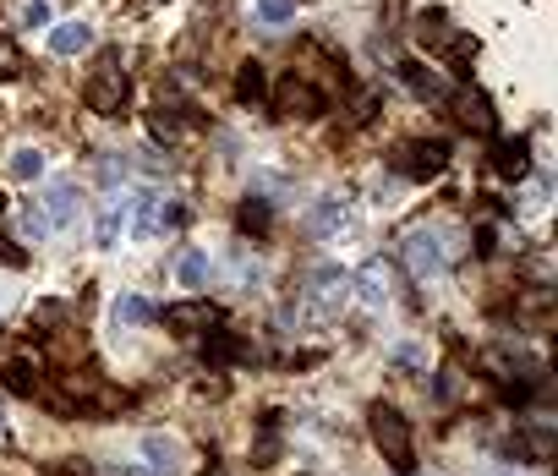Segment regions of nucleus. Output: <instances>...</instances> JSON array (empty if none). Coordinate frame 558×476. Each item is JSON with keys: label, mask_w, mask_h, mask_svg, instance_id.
Returning a JSON list of instances; mask_svg holds the SVG:
<instances>
[{"label": "nucleus", "mask_w": 558, "mask_h": 476, "mask_svg": "<svg viewBox=\"0 0 558 476\" xmlns=\"http://www.w3.org/2000/svg\"><path fill=\"white\" fill-rule=\"evenodd\" d=\"M143 455H148V466H154L159 476H181V444H176V438L148 433L143 438Z\"/></svg>", "instance_id": "obj_17"}, {"label": "nucleus", "mask_w": 558, "mask_h": 476, "mask_svg": "<svg viewBox=\"0 0 558 476\" xmlns=\"http://www.w3.org/2000/svg\"><path fill=\"white\" fill-rule=\"evenodd\" d=\"M154 318H165V329H176V334H208L219 323V312H214V301H170L165 312H154Z\"/></svg>", "instance_id": "obj_9"}, {"label": "nucleus", "mask_w": 558, "mask_h": 476, "mask_svg": "<svg viewBox=\"0 0 558 476\" xmlns=\"http://www.w3.org/2000/svg\"><path fill=\"white\" fill-rule=\"evenodd\" d=\"M176 219H181V208H170L165 192H137L132 197V225H126V230H132L137 241H154L159 230L176 225Z\"/></svg>", "instance_id": "obj_7"}, {"label": "nucleus", "mask_w": 558, "mask_h": 476, "mask_svg": "<svg viewBox=\"0 0 558 476\" xmlns=\"http://www.w3.org/2000/svg\"><path fill=\"white\" fill-rule=\"evenodd\" d=\"M236 230H241V236H269V230H274L269 197H247V203L236 208Z\"/></svg>", "instance_id": "obj_18"}, {"label": "nucleus", "mask_w": 558, "mask_h": 476, "mask_svg": "<svg viewBox=\"0 0 558 476\" xmlns=\"http://www.w3.org/2000/svg\"><path fill=\"white\" fill-rule=\"evenodd\" d=\"M176 274H181V285H186V290H197V285L208 280V258H203V252H186Z\"/></svg>", "instance_id": "obj_28"}, {"label": "nucleus", "mask_w": 558, "mask_h": 476, "mask_svg": "<svg viewBox=\"0 0 558 476\" xmlns=\"http://www.w3.org/2000/svg\"><path fill=\"white\" fill-rule=\"evenodd\" d=\"M11 181H39L44 176V154L39 148H11Z\"/></svg>", "instance_id": "obj_22"}, {"label": "nucleus", "mask_w": 558, "mask_h": 476, "mask_svg": "<svg viewBox=\"0 0 558 476\" xmlns=\"http://www.w3.org/2000/svg\"><path fill=\"white\" fill-rule=\"evenodd\" d=\"M110 318L121 323V329H143V323H154V307H148V301L137 296V290H126V296H115Z\"/></svg>", "instance_id": "obj_19"}, {"label": "nucleus", "mask_w": 558, "mask_h": 476, "mask_svg": "<svg viewBox=\"0 0 558 476\" xmlns=\"http://www.w3.org/2000/svg\"><path fill=\"white\" fill-rule=\"evenodd\" d=\"M50 50L55 55H83V50H93V28H88V22H55V28H50Z\"/></svg>", "instance_id": "obj_14"}, {"label": "nucleus", "mask_w": 558, "mask_h": 476, "mask_svg": "<svg viewBox=\"0 0 558 476\" xmlns=\"http://www.w3.org/2000/svg\"><path fill=\"white\" fill-rule=\"evenodd\" d=\"M22 230H28V241H44V236H55V225H50V214H44V203L33 197L28 208H22Z\"/></svg>", "instance_id": "obj_26"}, {"label": "nucleus", "mask_w": 558, "mask_h": 476, "mask_svg": "<svg viewBox=\"0 0 558 476\" xmlns=\"http://www.w3.org/2000/svg\"><path fill=\"white\" fill-rule=\"evenodd\" d=\"M203 356L219 367V362H236V356H247V345L230 340V334H208V340H203Z\"/></svg>", "instance_id": "obj_24"}, {"label": "nucleus", "mask_w": 558, "mask_h": 476, "mask_svg": "<svg viewBox=\"0 0 558 476\" xmlns=\"http://www.w3.org/2000/svg\"><path fill=\"white\" fill-rule=\"evenodd\" d=\"M269 104H274L279 121H318V115L329 110V94H323L307 72H285L279 88H269Z\"/></svg>", "instance_id": "obj_2"}, {"label": "nucleus", "mask_w": 558, "mask_h": 476, "mask_svg": "<svg viewBox=\"0 0 558 476\" xmlns=\"http://www.w3.org/2000/svg\"><path fill=\"white\" fill-rule=\"evenodd\" d=\"M0 214H6V197H0Z\"/></svg>", "instance_id": "obj_35"}, {"label": "nucleus", "mask_w": 558, "mask_h": 476, "mask_svg": "<svg viewBox=\"0 0 558 476\" xmlns=\"http://www.w3.org/2000/svg\"><path fill=\"white\" fill-rule=\"evenodd\" d=\"M455 115H460V126H465V132H493V104H487V94H460L455 99Z\"/></svg>", "instance_id": "obj_15"}, {"label": "nucleus", "mask_w": 558, "mask_h": 476, "mask_svg": "<svg viewBox=\"0 0 558 476\" xmlns=\"http://www.w3.org/2000/svg\"><path fill=\"white\" fill-rule=\"evenodd\" d=\"M148 132H154V143H176V137H181V121L170 110H154V115H148Z\"/></svg>", "instance_id": "obj_29"}, {"label": "nucleus", "mask_w": 558, "mask_h": 476, "mask_svg": "<svg viewBox=\"0 0 558 476\" xmlns=\"http://www.w3.org/2000/svg\"><path fill=\"white\" fill-rule=\"evenodd\" d=\"M340 225H345V197L340 192H323L318 203L307 208V219H301V230H307V236H334Z\"/></svg>", "instance_id": "obj_12"}, {"label": "nucleus", "mask_w": 558, "mask_h": 476, "mask_svg": "<svg viewBox=\"0 0 558 476\" xmlns=\"http://www.w3.org/2000/svg\"><path fill=\"white\" fill-rule=\"evenodd\" d=\"M236 99L241 104H263V99H269V72H263L258 61H247L236 72Z\"/></svg>", "instance_id": "obj_20"}, {"label": "nucleus", "mask_w": 558, "mask_h": 476, "mask_svg": "<svg viewBox=\"0 0 558 476\" xmlns=\"http://www.w3.org/2000/svg\"><path fill=\"white\" fill-rule=\"evenodd\" d=\"M394 176L400 181H438L449 170V148L438 143V137H411V143L394 148Z\"/></svg>", "instance_id": "obj_3"}, {"label": "nucleus", "mask_w": 558, "mask_h": 476, "mask_svg": "<svg viewBox=\"0 0 558 476\" xmlns=\"http://www.w3.org/2000/svg\"><path fill=\"white\" fill-rule=\"evenodd\" d=\"M6 389H11V394H22V400H33V394L44 389V383H39V367H33L28 356H17V362H6Z\"/></svg>", "instance_id": "obj_21"}, {"label": "nucleus", "mask_w": 558, "mask_h": 476, "mask_svg": "<svg viewBox=\"0 0 558 476\" xmlns=\"http://www.w3.org/2000/svg\"><path fill=\"white\" fill-rule=\"evenodd\" d=\"M400 258H405V269H411L416 280H438V274L449 269V247H444L438 230H411L405 247H400Z\"/></svg>", "instance_id": "obj_6"}, {"label": "nucleus", "mask_w": 558, "mask_h": 476, "mask_svg": "<svg viewBox=\"0 0 558 476\" xmlns=\"http://www.w3.org/2000/svg\"><path fill=\"white\" fill-rule=\"evenodd\" d=\"M493 476H515V471H493Z\"/></svg>", "instance_id": "obj_34"}, {"label": "nucleus", "mask_w": 558, "mask_h": 476, "mask_svg": "<svg viewBox=\"0 0 558 476\" xmlns=\"http://www.w3.org/2000/svg\"><path fill=\"white\" fill-rule=\"evenodd\" d=\"M351 290L362 296V307H389V301H394V274H389V263H383V258L362 263V274H351Z\"/></svg>", "instance_id": "obj_10"}, {"label": "nucleus", "mask_w": 558, "mask_h": 476, "mask_svg": "<svg viewBox=\"0 0 558 476\" xmlns=\"http://www.w3.org/2000/svg\"><path fill=\"white\" fill-rule=\"evenodd\" d=\"M542 203H548V181H531V187H526V208H542Z\"/></svg>", "instance_id": "obj_31"}, {"label": "nucleus", "mask_w": 558, "mask_h": 476, "mask_svg": "<svg viewBox=\"0 0 558 476\" xmlns=\"http://www.w3.org/2000/svg\"><path fill=\"white\" fill-rule=\"evenodd\" d=\"M400 77L411 83V94H422V99H444V83H438L433 72H422L416 61H405V66H400Z\"/></svg>", "instance_id": "obj_23"}, {"label": "nucleus", "mask_w": 558, "mask_h": 476, "mask_svg": "<svg viewBox=\"0 0 558 476\" xmlns=\"http://www.w3.org/2000/svg\"><path fill=\"white\" fill-rule=\"evenodd\" d=\"M416 39H422L427 44V50H455V39H460V33L455 28H449V17H444V11H422V22H416Z\"/></svg>", "instance_id": "obj_16"}, {"label": "nucleus", "mask_w": 558, "mask_h": 476, "mask_svg": "<svg viewBox=\"0 0 558 476\" xmlns=\"http://www.w3.org/2000/svg\"><path fill=\"white\" fill-rule=\"evenodd\" d=\"M126 225H132V192H110L99 203V219H93V241L99 247H121Z\"/></svg>", "instance_id": "obj_8"}, {"label": "nucleus", "mask_w": 558, "mask_h": 476, "mask_svg": "<svg viewBox=\"0 0 558 476\" xmlns=\"http://www.w3.org/2000/svg\"><path fill=\"white\" fill-rule=\"evenodd\" d=\"M367 433H372V449L389 460L400 476L416 471V438H411V422H405L394 405H372L367 411Z\"/></svg>", "instance_id": "obj_1"}, {"label": "nucleus", "mask_w": 558, "mask_h": 476, "mask_svg": "<svg viewBox=\"0 0 558 476\" xmlns=\"http://www.w3.org/2000/svg\"><path fill=\"white\" fill-rule=\"evenodd\" d=\"M39 203H44V214H50V225L66 230V225L77 219V203H83V192H77V181H55V187L44 192Z\"/></svg>", "instance_id": "obj_13"}, {"label": "nucleus", "mask_w": 558, "mask_h": 476, "mask_svg": "<svg viewBox=\"0 0 558 476\" xmlns=\"http://www.w3.org/2000/svg\"><path fill=\"white\" fill-rule=\"evenodd\" d=\"M22 72H28V61H22L17 39H6V33H0V83H17Z\"/></svg>", "instance_id": "obj_25"}, {"label": "nucleus", "mask_w": 558, "mask_h": 476, "mask_svg": "<svg viewBox=\"0 0 558 476\" xmlns=\"http://www.w3.org/2000/svg\"><path fill=\"white\" fill-rule=\"evenodd\" d=\"M99 476H159L154 466H148V471H137V466H104Z\"/></svg>", "instance_id": "obj_32"}, {"label": "nucleus", "mask_w": 558, "mask_h": 476, "mask_svg": "<svg viewBox=\"0 0 558 476\" xmlns=\"http://www.w3.org/2000/svg\"><path fill=\"white\" fill-rule=\"evenodd\" d=\"M258 22H269V28H279V22H290L296 17V0H258Z\"/></svg>", "instance_id": "obj_27"}, {"label": "nucleus", "mask_w": 558, "mask_h": 476, "mask_svg": "<svg viewBox=\"0 0 558 476\" xmlns=\"http://www.w3.org/2000/svg\"><path fill=\"white\" fill-rule=\"evenodd\" d=\"M493 170L504 181H520L531 170V137H498L493 143Z\"/></svg>", "instance_id": "obj_11"}, {"label": "nucleus", "mask_w": 558, "mask_h": 476, "mask_svg": "<svg viewBox=\"0 0 558 476\" xmlns=\"http://www.w3.org/2000/svg\"><path fill=\"white\" fill-rule=\"evenodd\" d=\"M0 438H6V411H0Z\"/></svg>", "instance_id": "obj_33"}, {"label": "nucleus", "mask_w": 558, "mask_h": 476, "mask_svg": "<svg viewBox=\"0 0 558 476\" xmlns=\"http://www.w3.org/2000/svg\"><path fill=\"white\" fill-rule=\"evenodd\" d=\"M345 296H351V274H345V269H334V263L312 269V280H307V318L329 323L334 312L345 307Z\"/></svg>", "instance_id": "obj_5"}, {"label": "nucleus", "mask_w": 558, "mask_h": 476, "mask_svg": "<svg viewBox=\"0 0 558 476\" xmlns=\"http://www.w3.org/2000/svg\"><path fill=\"white\" fill-rule=\"evenodd\" d=\"M22 28H50V0H28L22 6Z\"/></svg>", "instance_id": "obj_30"}, {"label": "nucleus", "mask_w": 558, "mask_h": 476, "mask_svg": "<svg viewBox=\"0 0 558 476\" xmlns=\"http://www.w3.org/2000/svg\"><path fill=\"white\" fill-rule=\"evenodd\" d=\"M126 94H132V83H126V72H121V55H99L93 77L83 83V104L93 115H121Z\"/></svg>", "instance_id": "obj_4"}]
</instances>
